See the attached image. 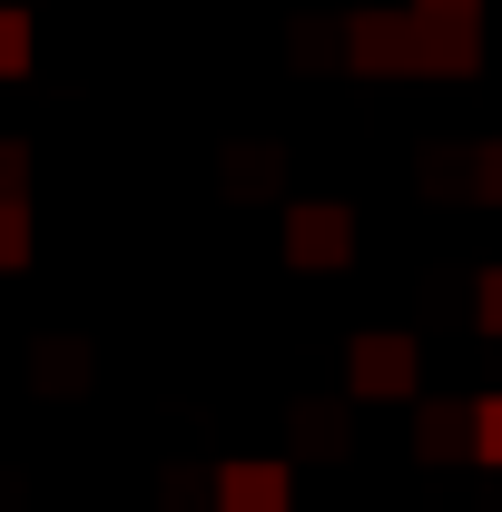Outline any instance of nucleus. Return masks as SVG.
<instances>
[{"label": "nucleus", "instance_id": "9", "mask_svg": "<svg viewBox=\"0 0 502 512\" xmlns=\"http://www.w3.org/2000/svg\"><path fill=\"white\" fill-rule=\"evenodd\" d=\"M463 178H473V197H493V207H502V138H483V148L463 158Z\"/></svg>", "mask_w": 502, "mask_h": 512}, {"label": "nucleus", "instance_id": "3", "mask_svg": "<svg viewBox=\"0 0 502 512\" xmlns=\"http://www.w3.org/2000/svg\"><path fill=\"white\" fill-rule=\"evenodd\" d=\"M345 375H355V394H414V335L365 325V335H355V355H345Z\"/></svg>", "mask_w": 502, "mask_h": 512}, {"label": "nucleus", "instance_id": "6", "mask_svg": "<svg viewBox=\"0 0 502 512\" xmlns=\"http://www.w3.org/2000/svg\"><path fill=\"white\" fill-rule=\"evenodd\" d=\"M424 69H443V79L483 69V20H424Z\"/></svg>", "mask_w": 502, "mask_h": 512}, {"label": "nucleus", "instance_id": "7", "mask_svg": "<svg viewBox=\"0 0 502 512\" xmlns=\"http://www.w3.org/2000/svg\"><path fill=\"white\" fill-rule=\"evenodd\" d=\"M30 40H40V30H30V10H10V0H0V79H20V69H30Z\"/></svg>", "mask_w": 502, "mask_h": 512}, {"label": "nucleus", "instance_id": "14", "mask_svg": "<svg viewBox=\"0 0 502 512\" xmlns=\"http://www.w3.org/2000/svg\"><path fill=\"white\" fill-rule=\"evenodd\" d=\"M414 20H483V0H414Z\"/></svg>", "mask_w": 502, "mask_h": 512}, {"label": "nucleus", "instance_id": "2", "mask_svg": "<svg viewBox=\"0 0 502 512\" xmlns=\"http://www.w3.org/2000/svg\"><path fill=\"white\" fill-rule=\"evenodd\" d=\"M345 60L365 69V79L424 69V20H414V10H355V20H345Z\"/></svg>", "mask_w": 502, "mask_h": 512}, {"label": "nucleus", "instance_id": "10", "mask_svg": "<svg viewBox=\"0 0 502 512\" xmlns=\"http://www.w3.org/2000/svg\"><path fill=\"white\" fill-rule=\"evenodd\" d=\"M473 453H483V463H502V394H483V404H473Z\"/></svg>", "mask_w": 502, "mask_h": 512}, {"label": "nucleus", "instance_id": "5", "mask_svg": "<svg viewBox=\"0 0 502 512\" xmlns=\"http://www.w3.org/2000/svg\"><path fill=\"white\" fill-rule=\"evenodd\" d=\"M473 453V404H414V463H463Z\"/></svg>", "mask_w": 502, "mask_h": 512}, {"label": "nucleus", "instance_id": "11", "mask_svg": "<svg viewBox=\"0 0 502 512\" xmlns=\"http://www.w3.org/2000/svg\"><path fill=\"white\" fill-rule=\"evenodd\" d=\"M0 197H30V148L20 138H0Z\"/></svg>", "mask_w": 502, "mask_h": 512}, {"label": "nucleus", "instance_id": "13", "mask_svg": "<svg viewBox=\"0 0 502 512\" xmlns=\"http://www.w3.org/2000/svg\"><path fill=\"white\" fill-rule=\"evenodd\" d=\"M473 316H483V335H502V266H483V286H473Z\"/></svg>", "mask_w": 502, "mask_h": 512}, {"label": "nucleus", "instance_id": "8", "mask_svg": "<svg viewBox=\"0 0 502 512\" xmlns=\"http://www.w3.org/2000/svg\"><path fill=\"white\" fill-rule=\"evenodd\" d=\"M30 266V197H0V276Z\"/></svg>", "mask_w": 502, "mask_h": 512}, {"label": "nucleus", "instance_id": "12", "mask_svg": "<svg viewBox=\"0 0 502 512\" xmlns=\"http://www.w3.org/2000/svg\"><path fill=\"white\" fill-rule=\"evenodd\" d=\"M296 444H306V453H335V414H325V404L296 414Z\"/></svg>", "mask_w": 502, "mask_h": 512}, {"label": "nucleus", "instance_id": "1", "mask_svg": "<svg viewBox=\"0 0 502 512\" xmlns=\"http://www.w3.org/2000/svg\"><path fill=\"white\" fill-rule=\"evenodd\" d=\"M345 256H355V207L345 197H286V266L335 276Z\"/></svg>", "mask_w": 502, "mask_h": 512}, {"label": "nucleus", "instance_id": "4", "mask_svg": "<svg viewBox=\"0 0 502 512\" xmlns=\"http://www.w3.org/2000/svg\"><path fill=\"white\" fill-rule=\"evenodd\" d=\"M217 512H296V473L266 463V453H237L217 473Z\"/></svg>", "mask_w": 502, "mask_h": 512}]
</instances>
